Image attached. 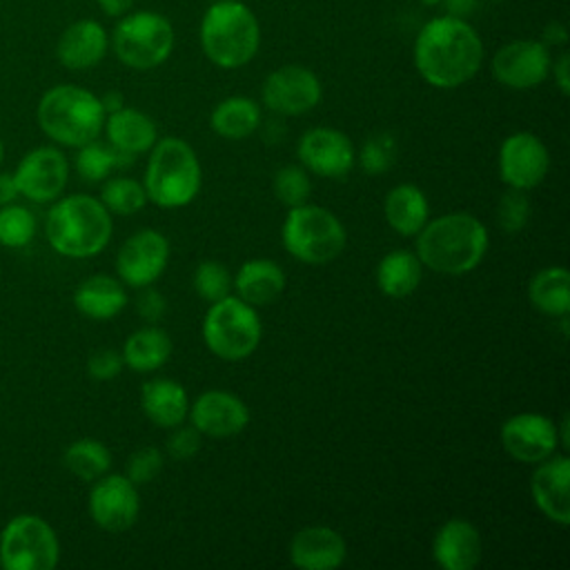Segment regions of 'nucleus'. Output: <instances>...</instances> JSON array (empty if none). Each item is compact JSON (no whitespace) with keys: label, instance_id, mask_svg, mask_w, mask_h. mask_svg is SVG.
I'll return each instance as SVG.
<instances>
[{"label":"nucleus","instance_id":"obj_1","mask_svg":"<svg viewBox=\"0 0 570 570\" xmlns=\"http://www.w3.org/2000/svg\"><path fill=\"white\" fill-rule=\"evenodd\" d=\"M483 62L479 33L459 16L428 20L414 40L419 76L436 89H454L476 76Z\"/></svg>","mask_w":570,"mask_h":570},{"label":"nucleus","instance_id":"obj_2","mask_svg":"<svg viewBox=\"0 0 570 570\" xmlns=\"http://www.w3.org/2000/svg\"><path fill=\"white\" fill-rule=\"evenodd\" d=\"M488 245L485 225L468 212L428 220L416 234V256L423 267L448 276L472 272L483 261Z\"/></svg>","mask_w":570,"mask_h":570},{"label":"nucleus","instance_id":"obj_3","mask_svg":"<svg viewBox=\"0 0 570 570\" xmlns=\"http://www.w3.org/2000/svg\"><path fill=\"white\" fill-rule=\"evenodd\" d=\"M111 229L109 209L100 198L87 194L56 198L45 220L51 249L67 258H91L100 254L111 240Z\"/></svg>","mask_w":570,"mask_h":570},{"label":"nucleus","instance_id":"obj_4","mask_svg":"<svg viewBox=\"0 0 570 570\" xmlns=\"http://www.w3.org/2000/svg\"><path fill=\"white\" fill-rule=\"evenodd\" d=\"M100 98L78 85H56L47 89L36 107L42 134L62 147H82L96 140L105 125Z\"/></svg>","mask_w":570,"mask_h":570},{"label":"nucleus","instance_id":"obj_5","mask_svg":"<svg viewBox=\"0 0 570 570\" xmlns=\"http://www.w3.org/2000/svg\"><path fill=\"white\" fill-rule=\"evenodd\" d=\"M149 151L142 178L147 200L165 209L189 205L198 196L203 183L196 151L189 142L176 136L156 140Z\"/></svg>","mask_w":570,"mask_h":570},{"label":"nucleus","instance_id":"obj_6","mask_svg":"<svg viewBox=\"0 0 570 570\" xmlns=\"http://www.w3.org/2000/svg\"><path fill=\"white\" fill-rule=\"evenodd\" d=\"M200 45L216 67L238 69L258 51V20L243 0H218L203 16Z\"/></svg>","mask_w":570,"mask_h":570},{"label":"nucleus","instance_id":"obj_7","mask_svg":"<svg viewBox=\"0 0 570 570\" xmlns=\"http://www.w3.org/2000/svg\"><path fill=\"white\" fill-rule=\"evenodd\" d=\"M281 238L285 249L301 263L323 265L334 261L347 240L343 223L325 207L296 205L283 220Z\"/></svg>","mask_w":570,"mask_h":570},{"label":"nucleus","instance_id":"obj_8","mask_svg":"<svg viewBox=\"0 0 570 570\" xmlns=\"http://www.w3.org/2000/svg\"><path fill=\"white\" fill-rule=\"evenodd\" d=\"M261 318L256 307L227 294L209 305L203 318V341L223 361H243L261 343Z\"/></svg>","mask_w":570,"mask_h":570},{"label":"nucleus","instance_id":"obj_9","mask_svg":"<svg viewBox=\"0 0 570 570\" xmlns=\"http://www.w3.org/2000/svg\"><path fill=\"white\" fill-rule=\"evenodd\" d=\"M109 45L122 65L140 71L154 69L171 56L174 27L156 11H127L114 27Z\"/></svg>","mask_w":570,"mask_h":570},{"label":"nucleus","instance_id":"obj_10","mask_svg":"<svg viewBox=\"0 0 570 570\" xmlns=\"http://www.w3.org/2000/svg\"><path fill=\"white\" fill-rule=\"evenodd\" d=\"M60 561L56 530L38 514H18L0 532V568L53 570Z\"/></svg>","mask_w":570,"mask_h":570},{"label":"nucleus","instance_id":"obj_11","mask_svg":"<svg viewBox=\"0 0 570 570\" xmlns=\"http://www.w3.org/2000/svg\"><path fill=\"white\" fill-rule=\"evenodd\" d=\"M69 163L58 147L42 145L24 154L13 171L18 194L31 203H53L67 187Z\"/></svg>","mask_w":570,"mask_h":570},{"label":"nucleus","instance_id":"obj_12","mask_svg":"<svg viewBox=\"0 0 570 570\" xmlns=\"http://www.w3.org/2000/svg\"><path fill=\"white\" fill-rule=\"evenodd\" d=\"M169 261V240L156 229L131 234L116 254V272L122 285L147 287L160 278Z\"/></svg>","mask_w":570,"mask_h":570},{"label":"nucleus","instance_id":"obj_13","mask_svg":"<svg viewBox=\"0 0 570 570\" xmlns=\"http://www.w3.org/2000/svg\"><path fill=\"white\" fill-rule=\"evenodd\" d=\"M89 517L107 532L129 530L140 512L138 485L125 474H102L89 492Z\"/></svg>","mask_w":570,"mask_h":570},{"label":"nucleus","instance_id":"obj_14","mask_svg":"<svg viewBox=\"0 0 570 570\" xmlns=\"http://www.w3.org/2000/svg\"><path fill=\"white\" fill-rule=\"evenodd\" d=\"M323 89L318 76L301 65L274 69L263 82V102L283 116H301L321 102Z\"/></svg>","mask_w":570,"mask_h":570},{"label":"nucleus","instance_id":"obj_15","mask_svg":"<svg viewBox=\"0 0 570 570\" xmlns=\"http://www.w3.org/2000/svg\"><path fill=\"white\" fill-rule=\"evenodd\" d=\"M550 167L543 140L530 131L510 134L499 147V176L512 189H534Z\"/></svg>","mask_w":570,"mask_h":570},{"label":"nucleus","instance_id":"obj_16","mask_svg":"<svg viewBox=\"0 0 570 570\" xmlns=\"http://www.w3.org/2000/svg\"><path fill=\"white\" fill-rule=\"evenodd\" d=\"M552 67L548 45L541 40H512L492 58V76L510 89H532L541 85Z\"/></svg>","mask_w":570,"mask_h":570},{"label":"nucleus","instance_id":"obj_17","mask_svg":"<svg viewBox=\"0 0 570 570\" xmlns=\"http://www.w3.org/2000/svg\"><path fill=\"white\" fill-rule=\"evenodd\" d=\"M296 156L303 169L321 178H343L356 163V149L352 140L332 127H316L301 136Z\"/></svg>","mask_w":570,"mask_h":570},{"label":"nucleus","instance_id":"obj_18","mask_svg":"<svg viewBox=\"0 0 570 570\" xmlns=\"http://www.w3.org/2000/svg\"><path fill=\"white\" fill-rule=\"evenodd\" d=\"M503 450L521 463H539L559 448L557 423L546 414L519 412L501 425Z\"/></svg>","mask_w":570,"mask_h":570},{"label":"nucleus","instance_id":"obj_19","mask_svg":"<svg viewBox=\"0 0 570 570\" xmlns=\"http://www.w3.org/2000/svg\"><path fill=\"white\" fill-rule=\"evenodd\" d=\"M191 425L212 439H227L240 434L249 423L247 405L232 392L207 390L203 392L187 412Z\"/></svg>","mask_w":570,"mask_h":570},{"label":"nucleus","instance_id":"obj_20","mask_svg":"<svg viewBox=\"0 0 570 570\" xmlns=\"http://www.w3.org/2000/svg\"><path fill=\"white\" fill-rule=\"evenodd\" d=\"M530 494L543 517L566 528L570 523V459L552 454L539 461L530 479Z\"/></svg>","mask_w":570,"mask_h":570},{"label":"nucleus","instance_id":"obj_21","mask_svg":"<svg viewBox=\"0 0 570 570\" xmlns=\"http://www.w3.org/2000/svg\"><path fill=\"white\" fill-rule=\"evenodd\" d=\"M109 49V36L98 20L80 18L71 22L56 42V58L65 69L85 71L102 62Z\"/></svg>","mask_w":570,"mask_h":570},{"label":"nucleus","instance_id":"obj_22","mask_svg":"<svg viewBox=\"0 0 570 570\" xmlns=\"http://www.w3.org/2000/svg\"><path fill=\"white\" fill-rule=\"evenodd\" d=\"M347 554L345 539L327 525H307L289 541V561L301 570H334Z\"/></svg>","mask_w":570,"mask_h":570},{"label":"nucleus","instance_id":"obj_23","mask_svg":"<svg viewBox=\"0 0 570 570\" xmlns=\"http://www.w3.org/2000/svg\"><path fill=\"white\" fill-rule=\"evenodd\" d=\"M481 534L465 519L445 521L432 541V557L443 570H472L481 561Z\"/></svg>","mask_w":570,"mask_h":570},{"label":"nucleus","instance_id":"obj_24","mask_svg":"<svg viewBox=\"0 0 570 570\" xmlns=\"http://www.w3.org/2000/svg\"><path fill=\"white\" fill-rule=\"evenodd\" d=\"M102 129L107 131V140L114 149L131 156L149 151L158 140L156 122L147 114L127 105L107 114Z\"/></svg>","mask_w":570,"mask_h":570},{"label":"nucleus","instance_id":"obj_25","mask_svg":"<svg viewBox=\"0 0 570 570\" xmlns=\"http://www.w3.org/2000/svg\"><path fill=\"white\" fill-rule=\"evenodd\" d=\"M232 285L236 287V296L240 301L249 303L252 307H263L283 294L285 272L269 258H252L238 267Z\"/></svg>","mask_w":570,"mask_h":570},{"label":"nucleus","instance_id":"obj_26","mask_svg":"<svg viewBox=\"0 0 570 570\" xmlns=\"http://www.w3.org/2000/svg\"><path fill=\"white\" fill-rule=\"evenodd\" d=\"M140 407L154 425L176 428L187 419L189 399L178 381L151 379L140 387Z\"/></svg>","mask_w":570,"mask_h":570},{"label":"nucleus","instance_id":"obj_27","mask_svg":"<svg viewBox=\"0 0 570 570\" xmlns=\"http://www.w3.org/2000/svg\"><path fill=\"white\" fill-rule=\"evenodd\" d=\"M73 305L82 316L91 321H109L125 309L127 292L120 278H114L107 274H94L76 287Z\"/></svg>","mask_w":570,"mask_h":570},{"label":"nucleus","instance_id":"obj_28","mask_svg":"<svg viewBox=\"0 0 570 570\" xmlns=\"http://www.w3.org/2000/svg\"><path fill=\"white\" fill-rule=\"evenodd\" d=\"M383 214L394 232H399L401 236H416L421 227L430 220V203L423 189L403 183L387 191Z\"/></svg>","mask_w":570,"mask_h":570},{"label":"nucleus","instance_id":"obj_29","mask_svg":"<svg viewBox=\"0 0 570 570\" xmlns=\"http://www.w3.org/2000/svg\"><path fill=\"white\" fill-rule=\"evenodd\" d=\"M423 278V263L416 252L392 249L376 265V285L390 298L410 296Z\"/></svg>","mask_w":570,"mask_h":570},{"label":"nucleus","instance_id":"obj_30","mask_svg":"<svg viewBox=\"0 0 570 570\" xmlns=\"http://www.w3.org/2000/svg\"><path fill=\"white\" fill-rule=\"evenodd\" d=\"M120 354L125 365L134 372H156L171 356V338L156 325L140 327L129 334Z\"/></svg>","mask_w":570,"mask_h":570},{"label":"nucleus","instance_id":"obj_31","mask_svg":"<svg viewBox=\"0 0 570 570\" xmlns=\"http://www.w3.org/2000/svg\"><path fill=\"white\" fill-rule=\"evenodd\" d=\"M528 301L548 316H568L570 312V274L566 267L539 269L528 283Z\"/></svg>","mask_w":570,"mask_h":570},{"label":"nucleus","instance_id":"obj_32","mask_svg":"<svg viewBox=\"0 0 570 570\" xmlns=\"http://www.w3.org/2000/svg\"><path fill=\"white\" fill-rule=\"evenodd\" d=\"M258 125L261 107L245 96H232L220 100L209 116V127L227 140H243L252 136Z\"/></svg>","mask_w":570,"mask_h":570},{"label":"nucleus","instance_id":"obj_33","mask_svg":"<svg viewBox=\"0 0 570 570\" xmlns=\"http://www.w3.org/2000/svg\"><path fill=\"white\" fill-rule=\"evenodd\" d=\"M62 465L82 481H96L111 468V452L98 439H78L62 452Z\"/></svg>","mask_w":570,"mask_h":570},{"label":"nucleus","instance_id":"obj_34","mask_svg":"<svg viewBox=\"0 0 570 570\" xmlns=\"http://www.w3.org/2000/svg\"><path fill=\"white\" fill-rule=\"evenodd\" d=\"M131 160H134L131 154H125V151L114 149L111 145L105 147V145L91 140V142L78 147L76 171L87 183H100L111 174V169L131 165Z\"/></svg>","mask_w":570,"mask_h":570},{"label":"nucleus","instance_id":"obj_35","mask_svg":"<svg viewBox=\"0 0 570 570\" xmlns=\"http://www.w3.org/2000/svg\"><path fill=\"white\" fill-rule=\"evenodd\" d=\"M100 203L109 209V214L131 216L140 212L147 203V194L142 183L125 176H116L102 183L100 187Z\"/></svg>","mask_w":570,"mask_h":570},{"label":"nucleus","instance_id":"obj_36","mask_svg":"<svg viewBox=\"0 0 570 570\" xmlns=\"http://www.w3.org/2000/svg\"><path fill=\"white\" fill-rule=\"evenodd\" d=\"M36 216L16 203L0 207V245L9 249L27 247L36 236Z\"/></svg>","mask_w":570,"mask_h":570},{"label":"nucleus","instance_id":"obj_37","mask_svg":"<svg viewBox=\"0 0 570 570\" xmlns=\"http://www.w3.org/2000/svg\"><path fill=\"white\" fill-rule=\"evenodd\" d=\"M191 281H194L196 294L207 303H216L227 294H232V283H234L229 269L218 261H203L196 267Z\"/></svg>","mask_w":570,"mask_h":570},{"label":"nucleus","instance_id":"obj_38","mask_svg":"<svg viewBox=\"0 0 570 570\" xmlns=\"http://www.w3.org/2000/svg\"><path fill=\"white\" fill-rule=\"evenodd\" d=\"M274 194L287 207H296V205L307 203V198L312 194V183H309L307 171L298 165L281 167L274 174Z\"/></svg>","mask_w":570,"mask_h":570},{"label":"nucleus","instance_id":"obj_39","mask_svg":"<svg viewBox=\"0 0 570 570\" xmlns=\"http://www.w3.org/2000/svg\"><path fill=\"white\" fill-rule=\"evenodd\" d=\"M530 198L523 189H508L497 205V225L505 234H519L530 220Z\"/></svg>","mask_w":570,"mask_h":570},{"label":"nucleus","instance_id":"obj_40","mask_svg":"<svg viewBox=\"0 0 570 570\" xmlns=\"http://www.w3.org/2000/svg\"><path fill=\"white\" fill-rule=\"evenodd\" d=\"M394 138L387 134H379L365 140V145L361 147L358 154V163L363 167V171L367 174H383L392 167L394 163Z\"/></svg>","mask_w":570,"mask_h":570},{"label":"nucleus","instance_id":"obj_41","mask_svg":"<svg viewBox=\"0 0 570 570\" xmlns=\"http://www.w3.org/2000/svg\"><path fill=\"white\" fill-rule=\"evenodd\" d=\"M163 470V454L158 448L154 445H145L138 448L129 461H127V479L134 485H145L149 481H154L158 476V472Z\"/></svg>","mask_w":570,"mask_h":570},{"label":"nucleus","instance_id":"obj_42","mask_svg":"<svg viewBox=\"0 0 570 570\" xmlns=\"http://www.w3.org/2000/svg\"><path fill=\"white\" fill-rule=\"evenodd\" d=\"M200 432L194 425H176L167 439V452L171 459L185 461L200 450Z\"/></svg>","mask_w":570,"mask_h":570},{"label":"nucleus","instance_id":"obj_43","mask_svg":"<svg viewBox=\"0 0 570 570\" xmlns=\"http://www.w3.org/2000/svg\"><path fill=\"white\" fill-rule=\"evenodd\" d=\"M122 354L116 350H98L87 361V372L96 381H111L122 372Z\"/></svg>","mask_w":570,"mask_h":570},{"label":"nucleus","instance_id":"obj_44","mask_svg":"<svg viewBox=\"0 0 570 570\" xmlns=\"http://www.w3.org/2000/svg\"><path fill=\"white\" fill-rule=\"evenodd\" d=\"M142 292L138 294L136 298V312L140 318L149 321V323H156L165 316L167 312V303H165V296L156 289H151L149 285L147 287H140Z\"/></svg>","mask_w":570,"mask_h":570},{"label":"nucleus","instance_id":"obj_45","mask_svg":"<svg viewBox=\"0 0 570 570\" xmlns=\"http://www.w3.org/2000/svg\"><path fill=\"white\" fill-rule=\"evenodd\" d=\"M552 76H554V82H557V87H559V91L563 94V96H568L570 94V56L568 53H561L559 58H557V62H552Z\"/></svg>","mask_w":570,"mask_h":570},{"label":"nucleus","instance_id":"obj_46","mask_svg":"<svg viewBox=\"0 0 570 570\" xmlns=\"http://www.w3.org/2000/svg\"><path fill=\"white\" fill-rule=\"evenodd\" d=\"M18 187H16V180H13V174H4L0 171V207L2 205H9L18 198Z\"/></svg>","mask_w":570,"mask_h":570},{"label":"nucleus","instance_id":"obj_47","mask_svg":"<svg viewBox=\"0 0 570 570\" xmlns=\"http://www.w3.org/2000/svg\"><path fill=\"white\" fill-rule=\"evenodd\" d=\"M134 0H98V7L102 9L105 16L109 18H120L131 9Z\"/></svg>","mask_w":570,"mask_h":570},{"label":"nucleus","instance_id":"obj_48","mask_svg":"<svg viewBox=\"0 0 570 570\" xmlns=\"http://www.w3.org/2000/svg\"><path fill=\"white\" fill-rule=\"evenodd\" d=\"M441 2L448 7L450 16H459V18L470 13L474 7V0H441Z\"/></svg>","mask_w":570,"mask_h":570},{"label":"nucleus","instance_id":"obj_49","mask_svg":"<svg viewBox=\"0 0 570 570\" xmlns=\"http://www.w3.org/2000/svg\"><path fill=\"white\" fill-rule=\"evenodd\" d=\"M100 105H102L105 114H111V111L125 107V98H122V94H118V91H107V94L100 98Z\"/></svg>","mask_w":570,"mask_h":570},{"label":"nucleus","instance_id":"obj_50","mask_svg":"<svg viewBox=\"0 0 570 570\" xmlns=\"http://www.w3.org/2000/svg\"><path fill=\"white\" fill-rule=\"evenodd\" d=\"M2 158H4V145H2V138H0V165H2Z\"/></svg>","mask_w":570,"mask_h":570},{"label":"nucleus","instance_id":"obj_51","mask_svg":"<svg viewBox=\"0 0 570 570\" xmlns=\"http://www.w3.org/2000/svg\"><path fill=\"white\" fill-rule=\"evenodd\" d=\"M488 2H501V0H488Z\"/></svg>","mask_w":570,"mask_h":570}]
</instances>
